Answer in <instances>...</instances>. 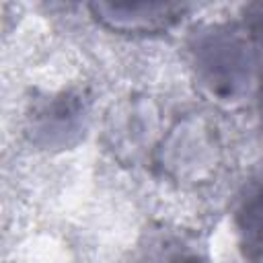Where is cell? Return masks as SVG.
I'll return each instance as SVG.
<instances>
[{"instance_id": "obj_1", "label": "cell", "mask_w": 263, "mask_h": 263, "mask_svg": "<svg viewBox=\"0 0 263 263\" xmlns=\"http://www.w3.org/2000/svg\"><path fill=\"white\" fill-rule=\"evenodd\" d=\"M193 62L199 80L212 95L232 101L251 84L253 43L236 29H210L193 43Z\"/></svg>"}, {"instance_id": "obj_4", "label": "cell", "mask_w": 263, "mask_h": 263, "mask_svg": "<svg viewBox=\"0 0 263 263\" xmlns=\"http://www.w3.org/2000/svg\"><path fill=\"white\" fill-rule=\"evenodd\" d=\"M132 263H205L197 251L173 236H154Z\"/></svg>"}, {"instance_id": "obj_2", "label": "cell", "mask_w": 263, "mask_h": 263, "mask_svg": "<svg viewBox=\"0 0 263 263\" xmlns=\"http://www.w3.org/2000/svg\"><path fill=\"white\" fill-rule=\"evenodd\" d=\"M187 4L132 2V4H92V14L109 29L123 33H158L183 18Z\"/></svg>"}, {"instance_id": "obj_3", "label": "cell", "mask_w": 263, "mask_h": 263, "mask_svg": "<svg viewBox=\"0 0 263 263\" xmlns=\"http://www.w3.org/2000/svg\"><path fill=\"white\" fill-rule=\"evenodd\" d=\"M240 245L251 263H263V187L253 191L236 216Z\"/></svg>"}, {"instance_id": "obj_5", "label": "cell", "mask_w": 263, "mask_h": 263, "mask_svg": "<svg viewBox=\"0 0 263 263\" xmlns=\"http://www.w3.org/2000/svg\"><path fill=\"white\" fill-rule=\"evenodd\" d=\"M249 29H251L253 49L257 51V58H259V74H261V86H263V4L255 6V14H251L249 18Z\"/></svg>"}]
</instances>
